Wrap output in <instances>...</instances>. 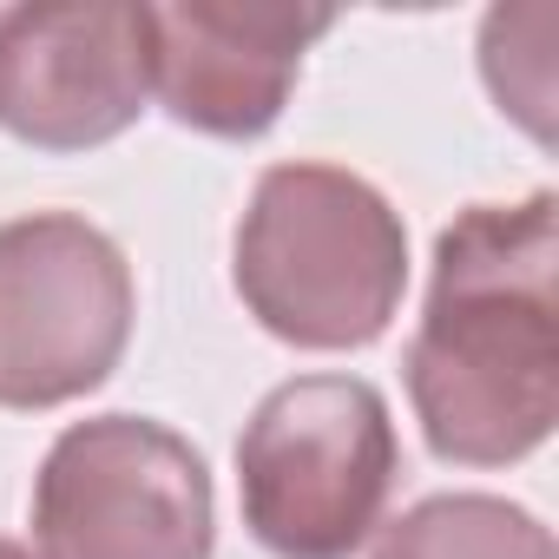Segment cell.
Segmentation results:
<instances>
[{
    "mask_svg": "<svg viewBox=\"0 0 559 559\" xmlns=\"http://www.w3.org/2000/svg\"><path fill=\"white\" fill-rule=\"evenodd\" d=\"M395 474V421L362 376H297L270 389L237 441L243 520L276 559H349L382 526Z\"/></svg>",
    "mask_w": 559,
    "mask_h": 559,
    "instance_id": "cell-3",
    "label": "cell"
},
{
    "mask_svg": "<svg viewBox=\"0 0 559 559\" xmlns=\"http://www.w3.org/2000/svg\"><path fill=\"white\" fill-rule=\"evenodd\" d=\"M211 474L145 415L73 421L34 480L40 559H211Z\"/></svg>",
    "mask_w": 559,
    "mask_h": 559,
    "instance_id": "cell-4",
    "label": "cell"
},
{
    "mask_svg": "<svg viewBox=\"0 0 559 559\" xmlns=\"http://www.w3.org/2000/svg\"><path fill=\"white\" fill-rule=\"evenodd\" d=\"M152 93V8H0V126L40 152L119 139Z\"/></svg>",
    "mask_w": 559,
    "mask_h": 559,
    "instance_id": "cell-6",
    "label": "cell"
},
{
    "mask_svg": "<svg viewBox=\"0 0 559 559\" xmlns=\"http://www.w3.org/2000/svg\"><path fill=\"white\" fill-rule=\"evenodd\" d=\"M376 559H559V546L513 500H493V493H435V500L408 507L382 533Z\"/></svg>",
    "mask_w": 559,
    "mask_h": 559,
    "instance_id": "cell-8",
    "label": "cell"
},
{
    "mask_svg": "<svg viewBox=\"0 0 559 559\" xmlns=\"http://www.w3.org/2000/svg\"><path fill=\"white\" fill-rule=\"evenodd\" d=\"M132 336V270L119 243L34 211L0 224V408H60L99 389Z\"/></svg>",
    "mask_w": 559,
    "mask_h": 559,
    "instance_id": "cell-5",
    "label": "cell"
},
{
    "mask_svg": "<svg viewBox=\"0 0 559 559\" xmlns=\"http://www.w3.org/2000/svg\"><path fill=\"white\" fill-rule=\"evenodd\" d=\"M330 27V8H284V0L152 8V86L178 126L211 139H257L263 126H276L310 40H323Z\"/></svg>",
    "mask_w": 559,
    "mask_h": 559,
    "instance_id": "cell-7",
    "label": "cell"
},
{
    "mask_svg": "<svg viewBox=\"0 0 559 559\" xmlns=\"http://www.w3.org/2000/svg\"><path fill=\"white\" fill-rule=\"evenodd\" d=\"M408 284L395 204L343 165H270L237 224V297L297 349H362Z\"/></svg>",
    "mask_w": 559,
    "mask_h": 559,
    "instance_id": "cell-2",
    "label": "cell"
},
{
    "mask_svg": "<svg viewBox=\"0 0 559 559\" xmlns=\"http://www.w3.org/2000/svg\"><path fill=\"white\" fill-rule=\"evenodd\" d=\"M0 559H40L34 546H21V539H0Z\"/></svg>",
    "mask_w": 559,
    "mask_h": 559,
    "instance_id": "cell-9",
    "label": "cell"
},
{
    "mask_svg": "<svg viewBox=\"0 0 559 559\" xmlns=\"http://www.w3.org/2000/svg\"><path fill=\"white\" fill-rule=\"evenodd\" d=\"M441 461L507 467L559 421V204H474L435 243L428 317L402 356Z\"/></svg>",
    "mask_w": 559,
    "mask_h": 559,
    "instance_id": "cell-1",
    "label": "cell"
}]
</instances>
